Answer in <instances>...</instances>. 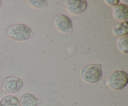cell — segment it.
Segmentation results:
<instances>
[{
    "label": "cell",
    "mask_w": 128,
    "mask_h": 106,
    "mask_svg": "<svg viewBox=\"0 0 128 106\" xmlns=\"http://www.w3.org/2000/svg\"><path fill=\"white\" fill-rule=\"evenodd\" d=\"M6 34L10 39L17 41H24L34 36L30 26L22 23L14 24L8 28Z\"/></svg>",
    "instance_id": "1"
},
{
    "label": "cell",
    "mask_w": 128,
    "mask_h": 106,
    "mask_svg": "<svg viewBox=\"0 0 128 106\" xmlns=\"http://www.w3.org/2000/svg\"><path fill=\"white\" fill-rule=\"evenodd\" d=\"M102 67L100 64H91L83 67L80 76L84 82L88 84H96L100 82L102 76Z\"/></svg>",
    "instance_id": "2"
},
{
    "label": "cell",
    "mask_w": 128,
    "mask_h": 106,
    "mask_svg": "<svg viewBox=\"0 0 128 106\" xmlns=\"http://www.w3.org/2000/svg\"><path fill=\"white\" fill-rule=\"evenodd\" d=\"M128 83V73L123 71H116L110 75L106 84L111 89L114 91L122 90Z\"/></svg>",
    "instance_id": "3"
},
{
    "label": "cell",
    "mask_w": 128,
    "mask_h": 106,
    "mask_svg": "<svg viewBox=\"0 0 128 106\" xmlns=\"http://www.w3.org/2000/svg\"><path fill=\"white\" fill-rule=\"evenodd\" d=\"M24 86V82L21 78L16 76H10L6 77L2 82V90L8 93H17Z\"/></svg>",
    "instance_id": "4"
},
{
    "label": "cell",
    "mask_w": 128,
    "mask_h": 106,
    "mask_svg": "<svg viewBox=\"0 0 128 106\" xmlns=\"http://www.w3.org/2000/svg\"><path fill=\"white\" fill-rule=\"evenodd\" d=\"M54 26L58 31L63 33H68L73 30V25L68 16L62 14L56 15L53 19Z\"/></svg>",
    "instance_id": "5"
},
{
    "label": "cell",
    "mask_w": 128,
    "mask_h": 106,
    "mask_svg": "<svg viewBox=\"0 0 128 106\" xmlns=\"http://www.w3.org/2000/svg\"><path fill=\"white\" fill-rule=\"evenodd\" d=\"M66 10L72 15H80L83 13L88 7L87 1L85 0H66L64 1Z\"/></svg>",
    "instance_id": "6"
},
{
    "label": "cell",
    "mask_w": 128,
    "mask_h": 106,
    "mask_svg": "<svg viewBox=\"0 0 128 106\" xmlns=\"http://www.w3.org/2000/svg\"><path fill=\"white\" fill-rule=\"evenodd\" d=\"M112 14L116 20L127 21L128 19V6L123 3H120L112 7Z\"/></svg>",
    "instance_id": "7"
},
{
    "label": "cell",
    "mask_w": 128,
    "mask_h": 106,
    "mask_svg": "<svg viewBox=\"0 0 128 106\" xmlns=\"http://www.w3.org/2000/svg\"><path fill=\"white\" fill-rule=\"evenodd\" d=\"M20 106H38L39 100L31 93H24L21 95L19 99Z\"/></svg>",
    "instance_id": "8"
},
{
    "label": "cell",
    "mask_w": 128,
    "mask_h": 106,
    "mask_svg": "<svg viewBox=\"0 0 128 106\" xmlns=\"http://www.w3.org/2000/svg\"><path fill=\"white\" fill-rule=\"evenodd\" d=\"M113 35L118 37L127 36L128 33V21H120L115 24L112 28Z\"/></svg>",
    "instance_id": "9"
},
{
    "label": "cell",
    "mask_w": 128,
    "mask_h": 106,
    "mask_svg": "<svg viewBox=\"0 0 128 106\" xmlns=\"http://www.w3.org/2000/svg\"><path fill=\"white\" fill-rule=\"evenodd\" d=\"M0 106H20L18 99L12 95H6L0 99Z\"/></svg>",
    "instance_id": "10"
},
{
    "label": "cell",
    "mask_w": 128,
    "mask_h": 106,
    "mask_svg": "<svg viewBox=\"0 0 128 106\" xmlns=\"http://www.w3.org/2000/svg\"><path fill=\"white\" fill-rule=\"evenodd\" d=\"M128 36H125L118 37L116 39V44H117L118 48L122 53L127 54L128 52Z\"/></svg>",
    "instance_id": "11"
},
{
    "label": "cell",
    "mask_w": 128,
    "mask_h": 106,
    "mask_svg": "<svg viewBox=\"0 0 128 106\" xmlns=\"http://www.w3.org/2000/svg\"><path fill=\"white\" fill-rule=\"evenodd\" d=\"M27 2L30 6L35 9H41L48 6V3L45 0H29Z\"/></svg>",
    "instance_id": "12"
},
{
    "label": "cell",
    "mask_w": 128,
    "mask_h": 106,
    "mask_svg": "<svg viewBox=\"0 0 128 106\" xmlns=\"http://www.w3.org/2000/svg\"><path fill=\"white\" fill-rule=\"evenodd\" d=\"M104 2L106 4L113 7V6L118 4L120 2V0H105Z\"/></svg>",
    "instance_id": "13"
},
{
    "label": "cell",
    "mask_w": 128,
    "mask_h": 106,
    "mask_svg": "<svg viewBox=\"0 0 128 106\" xmlns=\"http://www.w3.org/2000/svg\"><path fill=\"white\" fill-rule=\"evenodd\" d=\"M1 6H2V1H0V8H1Z\"/></svg>",
    "instance_id": "14"
}]
</instances>
